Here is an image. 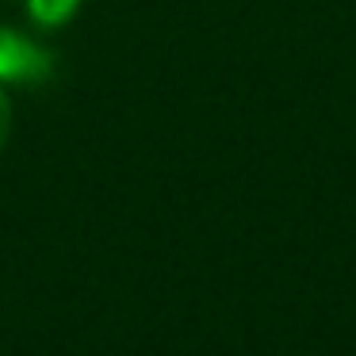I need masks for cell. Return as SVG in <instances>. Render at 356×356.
I'll return each instance as SVG.
<instances>
[{"instance_id": "obj_1", "label": "cell", "mask_w": 356, "mask_h": 356, "mask_svg": "<svg viewBox=\"0 0 356 356\" xmlns=\"http://www.w3.org/2000/svg\"><path fill=\"white\" fill-rule=\"evenodd\" d=\"M50 65V58L42 50L27 47L19 35H0V77L4 81H27L42 77Z\"/></svg>"}, {"instance_id": "obj_2", "label": "cell", "mask_w": 356, "mask_h": 356, "mask_svg": "<svg viewBox=\"0 0 356 356\" xmlns=\"http://www.w3.org/2000/svg\"><path fill=\"white\" fill-rule=\"evenodd\" d=\"M73 4L77 0H31V12L42 24H58V19H65L73 12Z\"/></svg>"}]
</instances>
